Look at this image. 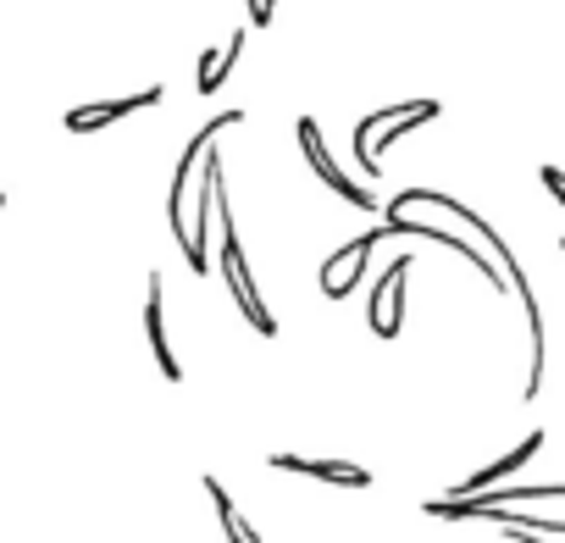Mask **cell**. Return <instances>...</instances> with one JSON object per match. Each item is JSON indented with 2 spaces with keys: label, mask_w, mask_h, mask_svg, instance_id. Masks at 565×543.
Instances as JSON below:
<instances>
[{
  "label": "cell",
  "mask_w": 565,
  "mask_h": 543,
  "mask_svg": "<svg viewBox=\"0 0 565 543\" xmlns=\"http://www.w3.org/2000/svg\"><path fill=\"white\" fill-rule=\"evenodd\" d=\"M405 211H444V216H455V222L499 260L510 295H515L521 311H526V383H521V400H537V388H543V355H548V344H543V311H537V295H532V284H526V266L515 260V249L504 244V233H499L488 216H477L466 200L438 194V189H405V194H394V200L383 205V216H405Z\"/></svg>",
  "instance_id": "cell-1"
},
{
  "label": "cell",
  "mask_w": 565,
  "mask_h": 543,
  "mask_svg": "<svg viewBox=\"0 0 565 543\" xmlns=\"http://www.w3.org/2000/svg\"><path fill=\"white\" fill-rule=\"evenodd\" d=\"M537 178H543V189H548V194H554V200L565 205V172H559V167H543Z\"/></svg>",
  "instance_id": "cell-16"
},
{
  "label": "cell",
  "mask_w": 565,
  "mask_h": 543,
  "mask_svg": "<svg viewBox=\"0 0 565 543\" xmlns=\"http://www.w3.org/2000/svg\"><path fill=\"white\" fill-rule=\"evenodd\" d=\"M504 537H510V543H548L543 532H504Z\"/></svg>",
  "instance_id": "cell-17"
},
{
  "label": "cell",
  "mask_w": 565,
  "mask_h": 543,
  "mask_svg": "<svg viewBox=\"0 0 565 543\" xmlns=\"http://www.w3.org/2000/svg\"><path fill=\"white\" fill-rule=\"evenodd\" d=\"M295 139H300V150H306L311 172H317L339 200H350L355 211H377V194H372L366 183H355L350 172H339V161L328 156V139H322V123H317V117H300V123H295Z\"/></svg>",
  "instance_id": "cell-6"
},
{
  "label": "cell",
  "mask_w": 565,
  "mask_h": 543,
  "mask_svg": "<svg viewBox=\"0 0 565 543\" xmlns=\"http://www.w3.org/2000/svg\"><path fill=\"white\" fill-rule=\"evenodd\" d=\"M216 222H222V278H227V295H233V306H238V317L260 333V339H277V317H271V306L260 300V289H255V278H249V260H244V244H238V227H233V216H227V183L216 189Z\"/></svg>",
  "instance_id": "cell-3"
},
{
  "label": "cell",
  "mask_w": 565,
  "mask_h": 543,
  "mask_svg": "<svg viewBox=\"0 0 565 543\" xmlns=\"http://www.w3.org/2000/svg\"><path fill=\"white\" fill-rule=\"evenodd\" d=\"M405 284H411V255H394L383 266V278L372 284V306H366V322L377 339H399L405 328Z\"/></svg>",
  "instance_id": "cell-8"
},
{
  "label": "cell",
  "mask_w": 565,
  "mask_h": 543,
  "mask_svg": "<svg viewBox=\"0 0 565 543\" xmlns=\"http://www.w3.org/2000/svg\"><path fill=\"white\" fill-rule=\"evenodd\" d=\"M383 238H388V227H366V233H355L344 249H333V260H322V295H328V300H350V295L361 289L366 260L377 255Z\"/></svg>",
  "instance_id": "cell-7"
},
{
  "label": "cell",
  "mask_w": 565,
  "mask_h": 543,
  "mask_svg": "<svg viewBox=\"0 0 565 543\" xmlns=\"http://www.w3.org/2000/svg\"><path fill=\"white\" fill-rule=\"evenodd\" d=\"M238 123H244V111H216L211 123H200V128L189 134V145H183V156H178V167H172V189H167V227H172L178 244H183V200H189L194 167H200V156L216 145V134H222V128H238Z\"/></svg>",
  "instance_id": "cell-5"
},
{
  "label": "cell",
  "mask_w": 565,
  "mask_h": 543,
  "mask_svg": "<svg viewBox=\"0 0 565 543\" xmlns=\"http://www.w3.org/2000/svg\"><path fill=\"white\" fill-rule=\"evenodd\" d=\"M244 45H249V29L222 34V45H211V51L200 56V67H194V89H200V95H216V89L233 78V67L244 62Z\"/></svg>",
  "instance_id": "cell-12"
},
{
  "label": "cell",
  "mask_w": 565,
  "mask_h": 543,
  "mask_svg": "<svg viewBox=\"0 0 565 543\" xmlns=\"http://www.w3.org/2000/svg\"><path fill=\"white\" fill-rule=\"evenodd\" d=\"M266 466L282 471V477L328 482V488H372V471H366V466H355V460H333V455H271Z\"/></svg>",
  "instance_id": "cell-10"
},
{
  "label": "cell",
  "mask_w": 565,
  "mask_h": 543,
  "mask_svg": "<svg viewBox=\"0 0 565 543\" xmlns=\"http://www.w3.org/2000/svg\"><path fill=\"white\" fill-rule=\"evenodd\" d=\"M559 249H565V244H559Z\"/></svg>",
  "instance_id": "cell-19"
},
{
  "label": "cell",
  "mask_w": 565,
  "mask_h": 543,
  "mask_svg": "<svg viewBox=\"0 0 565 543\" xmlns=\"http://www.w3.org/2000/svg\"><path fill=\"white\" fill-rule=\"evenodd\" d=\"M145 339H150L156 372L167 383H183V366H178L172 339H167V284H161V272H150V278H145Z\"/></svg>",
  "instance_id": "cell-11"
},
{
  "label": "cell",
  "mask_w": 565,
  "mask_h": 543,
  "mask_svg": "<svg viewBox=\"0 0 565 543\" xmlns=\"http://www.w3.org/2000/svg\"><path fill=\"white\" fill-rule=\"evenodd\" d=\"M0 211H7V194H0Z\"/></svg>",
  "instance_id": "cell-18"
},
{
  "label": "cell",
  "mask_w": 565,
  "mask_h": 543,
  "mask_svg": "<svg viewBox=\"0 0 565 543\" xmlns=\"http://www.w3.org/2000/svg\"><path fill=\"white\" fill-rule=\"evenodd\" d=\"M438 111H444L438 100H399V106H377V111H366V117L350 128L355 167H361L366 178H377V172H383V145H394V139H405V134L438 123Z\"/></svg>",
  "instance_id": "cell-2"
},
{
  "label": "cell",
  "mask_w": 565,
  "mask_h": 543,
  "mask_svg": "<svg viewBox=\"0 0 565 543\" xmlns=\"http://www.w3.org/2000/svg\"><path fill=\"white\" fill-rule=\"evenodd\" d=\"M271 18H277V0H244V23L249 29H271Z\"/></svg>",
  "instance_id": "cell-15"
},
{
  "label": "cell",
  "mask_w": 565,
  "mask_h": 543,
  "mask_svg": "<svg viewBox=\"0 0 565 543\" xmlns=\"http://www.w3.org/2000/svg\"><path fill=\"white\" fill-rule=\"evenodd\" d=\"M150 106H161V84H145V89H134V95H111V100L73 106V111L62 117V128H67V134H100V128H111V123H122V117H139V111H150Z\"/></svg>",
  "instance_id": "cell-9"
},
{
  "label": "cell",
  "mask_w": 565,
  "mask_h": 543,
  "mask_svg": "<svg viewBox=\"0 0 565 543\" xmlns=\"http://www.w3.org/2000/svg\"><path fill=\"white\" fill-rule=\"evenodd\" d=\"M194 211H183V260H189V272L194 278H205L211 272V222H216V189H222V156H216V145L200 156V167H194Z\"/></svg>",
  "instance_id": "cell-4"
},
{
  "label": "cell",
  "mask_w": 565,
  "mask_h": 543,
  "mask_svg": "<svg viewBox=\"0 0 565 543\" xmlns=\"http://www.w3.org/2000/svg\"><path fill=\"white\" fill-rule=\"evenodd\" d=\"M537 449H543V433H526L521 444H510V449H504L499 460H488V466H482V471H471L466 482H449V493H482V488H493V482L515 477V471H521V466H526V460H532Z\"/></svg>",
  "instance_id": "cell-13"
},
{
  "label": "cell",
  "mask_w": 565,
  "mask_h": 543,
  "mask_svg": "<svg viewBox=\"0 0 565 543\" xmlns=\"http://www.w3.org/2000/svg\"><path fill=\"white\" fill-rule=\"evenodd\" d=\"M205 493H211V504H216V526H222V537H227V543H260V532L244 521V510L233 504L227 482H216V471L205 477Z\"/></svg>",
  "instance_id": "cell-14"
}]
</instances>
